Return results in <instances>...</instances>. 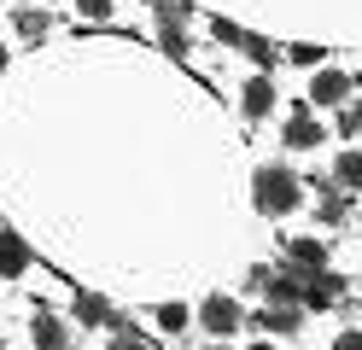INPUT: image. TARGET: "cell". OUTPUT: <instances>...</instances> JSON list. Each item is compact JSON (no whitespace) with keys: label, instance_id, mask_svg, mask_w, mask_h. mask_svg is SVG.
I'll use <instances>...</instances> for the list:
<instances>
[{"label":"cell","instance_id":"15","mask_svg":"<svg viewBox=\"0 0 362 350\" xmlns=\"http://www.w3.org/2000/svg\"><path fill=\"white\" fill-rule=\"evenodd\" d=\"M240 47H245V53H252V64H263V70H275V59H281V47H269V35H245Z\"/></svg>","mask_w":362,"mask_h":350},{"label":"cell","instance_id":"19","mask_svg":"<svg viewBox=\"0 0 362 350\" xmlns=\"http://www.w3.org/2000/svg\"><path fill=\"white\" fill-rule=\"evenodd\" d=\"M158 47H164V53H187V35H181V23H164V30H158Z\"/></svg>","mask_w":362,"mask_h":350},{"label":"cell","instance_id":"16","mask_svg":"<svg viewBox=\"0 0 362 350\" xmlns=\"http://www.w3.org/2000/svg\"><path fill=\"white\" fill-rule=\"evenodd\" d=\"M152 315H158V327H164V333H181V327L193 321V315H187V303H158Z\"/></svg>","mask_w":362,"mask_h":350},{"label":"cell","instance_id":"14","mask_svg":"<svg viewBox=\"0 0 362 350\" xmlns=\"http://www.w3.org/2000/svg\"><path fill=\"white\" fill-rule=\"evenodd\" d=\"M333 187L339 193H356L362 187V152H339L333 158Z\"/></svg>","mask_w":362,"mask_h":350},{"label":"cell","instance_id":"3","mask_svg":"<svg viewBox=\"0 0 362 350\" xmlns=\"http://www.w3.org/2000/svg\"><path fill=\"white\" fill-rule=\"evenodd\" d=\"M240 321H245V310H240V298H228V292H211L205 303H199V327H205L211 339H228Z\"/></svg>","mask_w":362,"mask_h":350},{"label":"cell","instance_id":"24","mask_svg":"<svg viewBox=\"0 0 362 350\" xmlns=\"http://www.w3.org/2000/svg\"><path fill=\"white\" fill-rule=\"evenodd\" d=\"M0 70H6V41H0Z\"/></svg>","mask_w":362,"mask_h":350},{"label":"cell","instance_id":"12","mask_svg":"<svg viewBox=\"0 0 362 350\" xmlns=\"http://www.w3.org/2000/svg\"><path fill=\"white\" fill-rule=\"evenodd\" d=\"M12 30L24 35L30 47H35V41H47V30H53V18L41 12V6H18V12H12Z\"/></svg>","mask_w":362,"mask_h":350},{"label":"cell","instance_id":"11","mask_svg":"<svg viewBox=\"0 0 362 350\" xmlns=\"http://www.w3.org/2000/svg\"><path fill=\"white\" fill-rule=\"evenodd\" d=\"M315 193H322L315 216H322L327 228H345V216H351V193H339V187H327V181H315Z\"/></svg>","mask_w":362,"mask_h":350},{"label":"cell","instance_id":"23","mask_svg":"<svg viewBox=\"0 0 362 350\" xmlns=\"http://www.w3.org/2000/svg\"><path fill=\"white\" fill-rule=\"evenodd\" d=\"M333 350H362V333H356V327H345V333L333 339Z\"/></svg>","mask_w":362,"mask_h":350},{"label":"cell","instance_id":"21","mask_svg":"<svg viewBox=\"0 0 362 350\" xmlns=\"http://www.w3.org/2000/svg\"><path fill=\"white\" fill-rule=\"evenodd\" d=\"M211 35H216V41H228V47L245 41V30H240V23H228V18H216V23H211Z\"/></svg>","mask_w":362,"mask_h":350},{"label":"cell","instance_id":"25","mask_svg":"<svg viewBox=\"0 0 362 350\" xmlns=\"http://www.w3.org/2000/svg\"><path fill=\"white\" fill-rule=\"evenodd\" d=\"M216 350H228V344H222V339H216Z\"/></svg>","mask_w":362,"mask_h":350},{"label":"cell","instance_id":"9","mask_svg":"<svg viewBox=\"0 0 362 350\" xmlns=\"http://www.w3.org/2000/svg\"><path fill=\"white\" fill-rule=\"evenodd\" d=\"M252 327H263V333H298L304 310H298V303H263V310L252 315Z\"/></svg>","mask_w":362,"mask_h":350},{"label":"cell","instance_id":"26","mask_svg":"<svg viewBox=\"0 0 362 350\" xmlns=\"http://www.w3.org/2000/svg\"><path fill=\"white\" fill-rule=\"evenodd\" d=\"M146 6H158V0H146Z\"/></svg>","mask_w":362,"mask_h":350},{"label":"cell","instance_id":"5","mask_svg":"<svg viewBox=\"0 0 362 350\" xmlns=\"http://www.w3.org/2000/svg\"><path fill=\"white\" fill-rule=\"evenodd\" d=\"M322 140H327V129L315 123V111H292L286 129H281V146H292V152H315Z\"/></svg>","mask_w":362,"mask_h":350},{"label":"cell","instance_id":"18","mask_svg":"<svg viewBox=\"0 0 362 350\" xmlns=\"http://www.w3.org/2000/svg\"><path fill=\"white\" fill-rule=\"evenodd\" d=\"M356 129H362V105H356V100H345V105H339V140H351Z\"/></svg>","mask_w":362,"mask_h":350},{"label":"cell","instance_id":"8","mask_svg":"<svg viewBox=\"0 0 362 350\" xmlns=\"http://www.w3.org/2000/svg\"><path fill=\"white\" fill-rule=\"evenodd\" d=\"M24 269H30V240L12 233V228H0V280H18Z\"/></svg>","mask_w":362,"mask_h":350},{"label":"cell","instance_id":"4","mask_svg":"<svg viewBox=\"0 0 362 350\" xmlns=\"http://www.w3.org/2000/svg\"><path fill=\"white\" fill-rule=\"evenodd\" d=\"M351 76H345V70H315V76H310V93H304V105L310 111H322V105H345L351 100Z\"/></svg>","mask_w":362,"mask_h":350},{"label":"cell","instance_id":"17","mask_svg":"<svg viewBox=\"0 0 362 350\" xmlns=\"http://www.w3.org/2000/svg\"><path fill=\"white\" fill-rule=\"evenodd\" d=\"M322 53H327L322 41H292V47H286V59H292V64H322Z\"/></svg>","mask_w":362,"mask_h":350},{"label":"cell","instance_id":"6","mask_svg":"<svg viewBox=\"0 0 362 350\" xmlns=\"http://www.w3.org/2000/svg\"><path fill=\"white\" fill-rule=\"evenodd\" d=\"M286 263L292 269H327V240H322V233H292V240H286Z\"/></svg>","mask_w":362,"mask_h":350},{"label":"cell","instance_id":"22","mask_svg":"<svg viewBox=\"0 0 362 350\" xmlns=\"http://www.w3.org/2000/svg\"><path fill=\"white\" fill-rule=\"evenodd\" d=\"M111 350H152L141 333H129V327H117V339H111Z\"/></svg>","mask_w":362,"mask_h":350},{"label":"cell","instance_id":"2","mask_svg":"<svg viewBox=\"0 0 362 350\" xmlns=\"http://www.w3.org/2000/svg\"><path fill=\"white\" fill-rule=\"evenodd\" d=\"M351 292V280L339 274V269H315V274H304V286H298V303L304 310H333L339 298Z\"/></svg>","mask_w":362,"mask_h":350},{"label":"cell","instance_id":"13","mask_svg":"<svg viewBox=\"0 0 362 350\" xmlns=\"http://www.w3.org/2000/svg\"><path fill=\"white\" fill-rule=\"evenodd\" d=\"M76 321H82V327H117L111 303H105V298H94V292H76Z\"/></svg>","mask_w":362,"mask_h":350},{"label":"cell","instance_id":"1","mask_svg":"<svg viewBox=\"0 0 362 350\" xmlns=\"http://www.w3.org/2000/svg\"><path fill=\"white\" fill-rule=\"evenodd\" d=\"M252 204L263 210V216H292V210L304 204V181L286 170V163H263V170L252 175Z\"/></svg>","mask_w":362,"mask_h":350},{"label":"cell","instance_id":"7","mask_svg":"<svg viewBox=\"0 0 362 350\" xmlns=\"http://www.w3.org/2000/svg\"><path fill=\"white\" fill-rule=\"evenodd\" d=\"M30 344H35V350H71L76 339H71V327H64L59 315L35 310V321H30Z\"/></svg>","mask_w":362,"mask_h":350},{"label":"cell","instance_id":"20","mask_svg":"<svg viewBox=\"0 0 362 350\" xmlns=\"http://www.w3.org/2000/svg\"><path fill=\"white\" fill-rule=\"evenodd\" d=\"M76 18H88V23H111V0H76Z\"/></svg>","mask_w":362,"mask_h":350},{"label":"cell","instance_id":"10","mask_svg":"<svg viewBox=\"0 0 362 350\" xmlns=\"http://www.w3.org/2000/svg\"><path fill=\"white\" fill-rule=\"evenodd\" d=\"M269 105H275V82H269V76H252V82L240 88V111L252 117V123H257V117H269Z\"/></svg>","mask_w":362,"mask_h":350}]
</instances>
